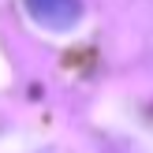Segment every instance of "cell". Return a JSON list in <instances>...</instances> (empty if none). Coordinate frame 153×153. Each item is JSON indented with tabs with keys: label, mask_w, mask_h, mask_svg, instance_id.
I'll return each mask as SVG.
<instances>
[{
	"label": "cell",
	"mask_w": 153,
	"mask_h": 153,
	"mask_svg": "<svg viewBox=\"0 0 153 153\" xmlns=\"http://www.w3.org/2000/svg\"><path fill=\"white\" fill-rule=\"evenodd\" d=\"M22 7L45 30H71L82 19V0H22Z\"/></svg>",
	"instance_id": "cell-1"
}]
</instances>
